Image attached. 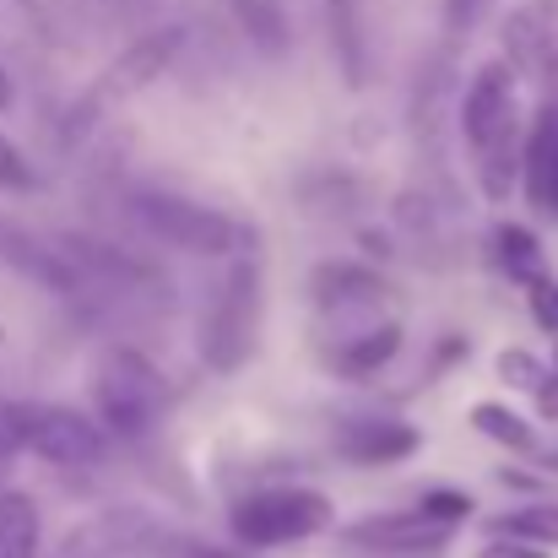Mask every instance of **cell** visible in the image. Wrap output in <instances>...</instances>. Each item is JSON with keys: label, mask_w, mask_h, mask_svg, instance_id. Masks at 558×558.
<instances>
[{"label": "cell", "mask_w": 558, "mask_h": 558, "mask_svg": "<svg viewBox=\"0 0 558 558\" xmlns=\"http://www.w3.org/2000/svg\"><path fill=\"white\" fill-rule=\"evenodd\" d=\"M461 136L472 147L483 195L510 201V185L521 174V114H515V71L505 60H488L472 76L461 98Z\"/></svg>", "instance_id": "1"}, {"label": "cell", "mask_w": 558, "mask_h": 558, "mask_svg": "<svg viewBox=\"0 0 558 558\" xmlns=\"http://www.w3.org/2000/svg\"><path fill=\"white\" fill-rule=\"evenodd\" d=\"M131 211L153 239H163L185 255H239L244 244H255V233L239 217H228L217 206H201V201H185V195L142 190V195H131Z\"/></svg>", "instance_id": "2"}, {"label": "cell", "mask_w": 558, "mask_h": 558, "mask_svg": "<svg viewBox=\"0 0 558 558\" xmlns=\"http://www.w3.org/2000/svg\"><path fill=\"white\" fill-rule=\"evenodd\" d=\"M255 331H260V266L233 260L201 315V359L217 374H233L255 353Z\"/></svg>", "instance_id": "3"}, {"label": "cell", "mask_w": 558, "mask_h": 558, "mask_svg": "<svg viewBox=\"0 0 558 558\" xmlns=\"http://www.w3.org/2000/svg\"><path fill=\"white\" fill-rule=\"evenodd\" d=\"M331 515L337 510L320 488H266L233 505V537L244 548H282V543H304L326 532Z\"/></svg>", "instance_id": "4"}, {"label": "cell", "mask_w": 558, "mask_h": 558, "mask_svg": "<svg viewBox=\"0 0 558 558\" xmlns=\"http://www.w3.org/2000/svg\"><path fill=\"white\" fill-rule=\"evenodd\" d=\"M93 401H98V417L114 434L136 439L163 412V379H158V369L147 359H136L125 348H109L98 359V369H93Z\"/></svg>", "instance_id": "5"}, {"label": "cell", "mask_w": 558, "mask_h": 558, "mask_svg": "<svg viewBox=\"0 0 558 558\" xmlns=\"http://www.w3.org/2000/svg\"><path fill=\"white\" fill-rule=\"evenodd\" d=\"M11 428H16L22 450H33L54 466H93L109 450L104 428L87 412L60 407V401H11Z\"/></svg>", "instance_id": "6"}, {"label": "cell", "mask_w": 558, "mask_h": 558, "mask_svg": "<svg viewBox=\"0 0 558 558\" xmlns=\"http://www.w3.org/2000/svg\"><path fill=\"white\" fill-rule=\"evenodd\" d=\"M505 65L558 93V0H526L505 22Z\"/></svg>", "instance_id": "7"}, {"label": "cell", "mask_w": 558, "mask_h": 558, "mask_svg": "<svg viewBox=\"0 0 558 558\" xmlns=\"http://www.w3.org/2000/svg\"><path fill=\"white\" fill-rule=\"evenodd\" d=\"M450 532H456V526H445V521H434V515H423V510H407V515L359 521V526H348L342 537H348L353 548H369V554H434V548L450 543Z\"/></svg>", "instance_id": "8"}, {"label": "cell", "mask_w": 558, "mask_h": 558, "mask_svg": "<svg viewBox=\"0 0 558 558\" xmlns=\"http://www.w3.org/2000/svg\"><path fill=\"white\" fill-rule=\"evenodd\" d=\"M417 445H423V434H417L412 423H396V417H359V423L337 428V450H342L353 466H396V461H407Z\"/></svg>", "instance_id": "9"}, {"label": "cell", "mask_w": 558, "mask_h": 558, "mask_svg": "<svg viewBox=\"0 0 558 558\" xmlns=\"http://www.w3.org/2000/svg\"><path fill=\"white\" fill-rule=\"evenodd\" d=\"M521 180H526V201L558 217V104H548L532 131H526V147H521Z\"/></svg>", "instance_id": "10"}, {"label": "cell", "mask_w": 558, "mask_h": 558, "mask_svg": "<svg viewBox=\"0 0 558 558\" xmlns=\"http://www.w3.org/2000/svg\"><path fill=\"white\" fill-rule=\"evenodd\" d=\"M326 27H331V49H337L348 87H364L369 82V38H364L359 0H326Z\"/></svg>", "instance_id": "11"}, {"label": "cell", "mask_w": 558, "mask_h": 558, "mask_svg": "<svg viewBox=\"0 0 558 558\" xmlns=\"http://www.w3.org/2000/svg\"><path fill=\"white\" fill-rule=\"evenodd\" d=\"M310 293H315V304L320 310H353V304H374L379 293H385V282L374 277V271H364V266H320L315 277H310Z\"/></svg>", "instance_id": "12"}, {"label": "cell", "mask_w": 558, "mask_h": 558, "mask_svg": "<svg viewBox=\"0 0 558 558\" xmlns=\"http://www.w3.org/2000/svg\"><path fill=\"white\" fill-rule=\"evenodd\" d=\"M0 260H11L22 277H33V282H44V288H54V293L71 288L65 260H60L54 250H38V244H33L22 228H11V222H0Z\"/></svg>", "instance_id": "13"}, {"label": "cell", "mask_w": 558, "mask_h": 558, "mask_svg": "<svg viewBox=\"0 0 558 558\" xmlns=\"http://www.w3.org/2000/svg\"><path fill=\"white\" fill-rule=\"evenodd\" d=\"M396 348H401V326H374V331H364V337H348L342 348H331V369L348 374V379H364V374H374L379 364H390L396 359Z\"/></svg>", "instance_id": "14"}, {"label": "cell", "mask_w": 558, "mask_h": 558, "mask_svg": "<svg viewBox=\"0 0 558 558\" xmlns=\"http://www.w3.org/2000/svg\"><path fill=\"white\" fill-rule=\"evenodd\" d=\"M0 558H38V505L16 488L0 494Z\"/></svg>", "instance_id": "15"}, {"label": "cell", "mask_w": 558, "mask_h": 558, "mask_svg": "<svg viewBox=\"0 0 558 558\" xmlns=\"http://www.w3.org/2000/svg\"><path fill=\"white\" fill-rule=\"evenodd\" d=\"M174 44H180V33H153V38H142L114 71H109V87H120V93H131V87H142V82H153L163 65H169V54H174Z\"/></svg>", "instance_id": "16"}, {"label": "cell", "mask_w": 558, "mask_h": 558, "mask_svg": "<svg viewBox=\"0 0 558 558\" xmlns=\"http://www.w3.org/2000/svg\"><path fill=\"white\" fill-rule=\"evenodd\" d=\"M233 16H239V27H244L266 54H282V49H288V16H282L277 0H233Z\"/></svg>", "instance_id": "17"}, {"label": "cell", "mask_w": 558, "mask_h": 558, "mask_svg": "<svg viewBox=\"0 0 558 558\" xmlns=\"http://www.w3.org/2000/svg\"><path fill=\"white\" fill-rule=\"evenodd\" d=\"M499 537H521V543H537V548H558V499H543V505H526L515 515H499L494 521Z\"/></svg>", "instance_id": "18"}, {"label": "cell", "mask_w": 558, "mask_h": 558, "mask_svg": "<svg viewBox=\"0 0 558 558\" xmlns=\"http://www.w3.org/2000/svg\"><path fill=\"white\" fill-rule=\"evenodd\" d=\"M472 428L488 434L494 445H510V450H532V423L521 412H510L505 401H477L472 407Z\"/></svg>", "instance_id": "19"}, {"label": "cell", "mask_w": 558, "mask_h": 558, "mask_svg": "<svg viewBox=\"0 0 558 558\" xmlns=\"http://www.w3.org/2000/svg\"><path fill=\"white\" fill-rule=\"evenodd\" d=\"M499 266H505L515 282H537V277H543V244H537L526 228L505 222V228H499Z\"/></svg>", "instance_id": "20"}, {"label": "cell", "mask_w": 558, "mask_h": 558, "mask_svg": "<svg viewBox=\"0 0 558 558\" xmlns=\"http://www.w3.org/2000/svg\"><path fill=\"white\" fill-rule=\"evenodd\" d=\"M0 190H11V195H27V190H38L33 163L22 158V147H16L11 136H0Z\"/></svg>", "instance_id": "21"}, {"label": "cell", "mask_w": 558, "mask_h": 558, "mask_svg": "<svg viewBox=\"0 0 558 558\" xmlns=\"http://www.w3.org/2000/svg\"><path fill=\"white\" fill-rule=\"evenodd\" d=\"M499 374H505L510 385H532V390H537V385L548 379V374H543V364H537L532 353H521V348H510V353H499Z\"/></svg>", "instance_id": "22"}, {"label": "cell", "mask_w": 558, "mask_h": 558, "mask_svg": "<svg viewBox=\"0 0 558 558\" xmlns=\"http://www.w3.org/2000/svg\"><path fill=\"white\" fill-rule=\"evenodd\" d=\"M417 510H423V515H434V521H445V526H456V521H466V515H472V499H466V494H445V488H439V494H428Z\"/></svg>", "instance_id": "23"}, {"label": "cell", "mask_w": 558, "mask_h": 558, "mask_svg": "<svg viewBox=\"0 0 558 558\" xmlns=\"http://www.w3.org/2000/svg\"><path fill=\"white\" fill-rule=\"evenodd\" d=\"M499 0H445V27L450 33H472Z\"/></svg>", "instance_id": "24"}, {"label": "cell", "mask_w": 558, "mask_h": 558, "mask_svg": "<svg viewBox=\"0 0 558 558\" xmlns=\"http://www.w3.org/2000/svg\"><path fill=\"white\" fill-rule=\"evenodd\" d=\"M526 288H532L526 299H532V315H537V326H543V331H558V288L548 282V277H537V282H526Z\"/></svg>", "instance_id": "25"}, {"label": "cell", "mask_w": 558, "mask_h": 558, "mask_svg": "<svg viewBox=\"0 0 558 558\" xmlns=\"http://www.w3.org/2000/svg\"><path fill=\"white\" fill-rule=\"evenodd\" d=\"M477 558H548V554H543L537 543H521V537H510V543H505V537H499V543H488Z\"/></svg>", "instance_id": "26"}, {"label": "cell", "mask_w": 558, "mask_h": 558, "mask_svg": "<svg viewBox=\"0 0 558 558\" xmlns=\"http://www.w3.org/2000/svg\"><path fill=\"white\" fill-rule=\"evenodd\" d=\"M11 450H22V445H16V428H11V401H0V461Z\"/></svg>", "instance_id": "27"}, {"label": "cell", "mask_w": 558, "mask_h": 558, "mask_svg": "<svg viewBox=\"0 0 558 558\" xmlns=\"http://www.w3.org/2000/svg\"><path fill=\"white\" fill-rule=\"evenodd\" d=\"M537 407H543L548 417H558V379L554 385H537Z\"/></svg>", "instance_id": "28"}, {"label": "cell", "mask_w": 558, "mask_h": 558, "mask_svg": "<svg viewBox=\"0 0 558 558\" xmlns=\"http://www.w3.org/2000/svg\"><path fill=\"white\" fill-rule=\"evenodd\" d=\"M169 558H222L217 548H201V543H185V554H169Z\"/></svg>", "instance_id": "29"}, {"label": "cell", "mask_w": 558, "mask_h": 558, "mask_svg": "<svg viewBox=\"0 0 558 558\" xmlns=\"http://www.w3.org/2000/svg\"><path fill=\"white\" fill-rule=\"evenodd\" d=\"M11 109V76H5V65H0V114Z\"/></svg>", "instance_id": "30"}, {"label": "cell", "mask_w": 558, "mask_h": 558, "mask_svg": "<svg viewBox=\"0 0 558 558\" xmlns=\"http://www.w3.org/2000/svg\"><path fill=\"white\" fill-rule=\"evenodd\" d=\"M554 364H558V348H554Z\"/></svg>", "instance_id": "31"}, {"label": "cell", "mask_w": 558, "mask_h": 558, "mask_svg": "<svg viewBox=\"0 0 558 558\" xmlns=\"http://www.w3.org/2000/svg\"><path fill=\"white\" fill-rule=\"evenodd\" d=\"M0 337H5V331H0Z\"/></svg>", "instance_id": "32"}]
</instances>
